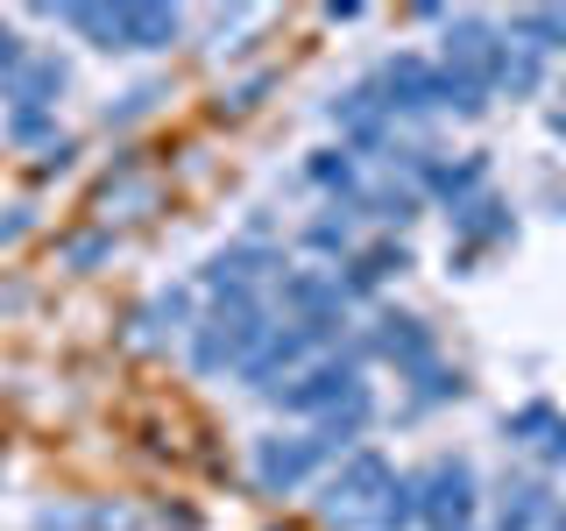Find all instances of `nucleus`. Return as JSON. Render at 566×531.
Listing matches in <instances>:
<instances>
[{"label": "nucleus", "mask_w": 566, "mask_h": 531, "mask_svg": "<svg viewBox=\"0 0 566 531\" xmlns=\"http://www.w3.org/2000/svg\"><path fill=\"white\" fill-rule=\"evenodd\" d=\"M270 291H227V298H206L199 326L185 333V362L199 368V376H241L248 354L262 347V333H270Z\"/></svg>", "instance_id": "obj_1"}, {"label": "nucleus", "mask_w": 566, "mask_h": 531, "mask_svg": "<svg viewBox=\"0 0 566 531\" xmlns=\"http://www.w3.org/2000/svg\"><path fill=\"white\" fill-rule=\"evenodd\" d=\"M389 482H397V460H389L382 447H354V454H340V460H333V468L312 482V510H318L333 531H368V510L382 503Z\"/></svg>", "instance_id": "obj_2"}, {"label": "nucleus", "mask_w": 566, "mask_h": 531, "mask_svg": "<svg viewBox=\"0 0 566 531\" xmlns=\"http://www.w3.org/2000/svg\"><path fill=\"white\" fill-rule=\"evenodd\" d=\"M361 362H368V341H340L333 354H318L312 368H297L283 389H270V404L283 418H326V412H340V404L361 389Z\"/></svg>", "instance_id": "obj_3"}, {"label": "nucleus", "mask_w": 566, "mask_h": 531, "mask_svg": "<svg viewBox=\"0 0 566 531\" xmlns=\"http://www.w3.org/2000/svg\"><path fill=\"white\" fill-rule=\"evenodd\" d=\"M333 347H340V326H333V319H318V326H305V319H276V326L262 333V347L248 354L241 389L270 397V389H283L297 368H312L318 354H333Z\"/></svg>", "instance_id": "obj_4"}, {"label": "nucleus", "mask_w": 566, "mask_h": 531, "mask_svg": "<svg viewBox=\"0 0 566 531\" xmlns=\"http://www.w3.org/2000/svg\"><path fill=\"white\" fill-rule=\"evenodd\" d=\"M411 475H418V524L424 531H474V518H482V475H474L468 454H439Z\"/></svg>", "instance_id": "obj_5"}, {"label": "nucleus", "mask_w": 566, "mask_h": 531, "mask_svg": "<svg viewBox=\"0 0 566 531\" xmlns=\"http://www.w3.org/2000/svg\"><path fill=\"white\" fill-rule=\"evenodd\" d=\"M333 460H340V454H333L326 439L312 433V425H305V433H262L255 447H248L255 489H270V496H297V489H312L318 475L333 468Z\"/></svg>", "instance_id": "obj_6"}, {"label": "nucleus", "mask_w": 566, "mask_h": 531, "mask_svg": "<svg viewBox=\"0 0 566 531\" xmlns=\"http://www.w3.org/2000/svg\"><path fill=\"white\" fill-rule=\"evenodd\" d=\"M283 277V248L262 241V235H241L227 248H212V256L199 262V277H191V291L206 298H227V291H262V283Z\"/></svg>", "instance_id": "obj_7"}, {"label": "nucleus", "mask_w": 566, "mask_h": 531, "mask_svg": "<svg viewBox=\"0 0 566 531\" xmlns=\"http://www.w3.org/2000/svg\"><path fill=\"white\" fill-rule=\"evenodd\" d=\"M361 341H368V354H376V362H389V368H397L403 383H411V376H424V368L439 362V333L424 326L418 312H397V305H382V312H376V326H368Z\"/></svg>", "instance_id": "obj_8"}, {"label": "nucleus", "mask_w": 566, "mask_h": 531, "mask_svg": "<svg viewBox=\"0 0 566 531\" xmlns=\"http://www.w3.org/2000/svg\"><path fill=\"white\" fill-rule=\"evenodd\" d=\"M270 305H283V319H305V326H318V319H333V326H347V298H340V277L333 270H283L270 283Z\"/></svg>", "instance_id": "obj_9"}, {"label": "nucleus", "mask_w": 566, "mask_h": 531, "mask_svg": "<svg viewBox=\"0 0 566 531\" xmlns=\"http://www.w3.org/2000/svg\"><path fill=\"white\" fill-rule=\"evenodd\" d=\"M447 227L460 241V262L482 256V248H503L510 235H517V212H510V199H495V191H474V199L447 206Z\"/></svg>", "instance_id": "obj_10"}, {"label": "nucleus", "mask_w": 566, "mask_h": 531, "mask_svg": "<svg viewBox=\"0 0 566 531\" xmlns=\"http://www.w3.org/2000/svg\"><path fill=\"white\" fill-rule=\"evenodd\" d=\"M191 326H199V305H191V283H170V291H156L149 305L135 312V341H142V347L185 341Z\"/></svg>", "instance_id": "obj_11"}, {"label": "nucleus", "mask_w": 566, "mask_h": 531, "mask_svg": "<svg viewBox=\"0 0 566 531\" xmlns=\"http://www.w3.org/2000/svg\"><path fill=\"white\" fill-rule=\"evenodd\" d=\"M71 93V64L57 58V50H35V58L22 64V79L8 85V106H35V114H57V100Z\"/></svg>", "instance_id": "obj_12"}, {"label": "nucleus", "mask_w": 566, "mask_h": 531, "mask_svg": "<svg viewBox=\"0 0 566 531\" xmlns=\"http://www.w3.org/2000/svg\"><path fill=\"white\" fill-rule=\"evenodd\" d=\"M354 220H376V227H389V235H397V227H411L418 212H424V191L411 185V177H382V185H361V199L347 206Z\"/></svg>", "instance_id": "obj_13"}, {"label": "nucleus", "mask_w": 566, "mask_h": 531, "mask_svg": "<svg viewBox=\"0 0 566 531\" xmlns=\"http://www.w3.org/2000/svg\"><path fill=\"white\" fill-rule=\"evenodd\" d=\"M177 35H185V14H177V8H135V0H120V58L170 50Z\"/></svg>", "instance_id": "obj_14"}, {"label": "nucleus", "mask_w": 566, "mask_h": 531, "mask_svg": "<svg viewBox=\"0 0 566 531\" xmlns=\"http://www.w3.org/2000/svg\"><path fill=\"white\" fill-rule=\"evenodd\" d=\"M297 248H305V256H326L333 270H340L347 256H361V220H354L347 206H326V212H312V220L297 227Z\"/></svg>", "instance_id": "obj_15"}, {"label": "nucleus", "mask_w": 566, "mask_h": 531, "mask_svg": "<svg viewBox=\"0 0 566 531\" xmlns=\"http://www.w3.org/2000/svg\"><path fill=\"white\" fill-rule=\"evenodd\" d=\"M305 185H312V191H326L333 206H354L368 177H361V164H354L340 142H333V149H312V156H305Z\"/></svg>", "instance_id": "obj_16"}, {"label": "nucleus", "mask_w": 566, "mask_h": 531, "mask_svg": "<svg viewBox=\"0 0 566 531\" xmlns=\"http://www.w3.org/2000/svg\"><path fill=\"white\" fill-rule=\"evenodd\" d=\"M460 397H468V376H460V368H447V362H432L424 376H411V397H403L397 425H418V418H432L439 404H460Z\"/></svg>", "instance_id": "obj_17"}, {"label": "nucleus", "mask_w": 566, "mask_h": 531, "mask_svg": "<svg viewBox=\"0 0 566 531\" xmlns=\"http://www.w3.org/2000/svg\"><path fill=\"white\" fill-rule=\"evenodd\" d=\"M538 85H545V58H538V50H524L517 35H503V50H495V85H489V93L531 100Z\"/></svg>", "instance_id": "obj_18"}, {"label": "nucleus", "mask_w": 566, "mask_h": 531, "mask_svg": "<svg viewBox=\"0 0 566 531\" xmlns=\"http://www.w3.org/2000/svg\"><path fill=\"white\" fill-rule=\"evenodd\" d=\"M368 531H418V475L397 468V482L382 489V503L368 510Z\"/></svg>", "instance_id": "obj_19"}, {"label": "nucleus", "mask_w": 566, "mask_h": 531, "mask_svg": "<svg viewBox=\"0 0 566 531\" xmlns=\"http://www.w3.org/2000/svg\"><path fill=\"white\" fill-rule=\"evenodd\" d=\"M71 35H85L93 50H106V58H120V8H50Z\"/></svg>", "instance_id": "obj_20"}, {"label": "nucleus", "mask_w": 566, "mask_h": 531, "mask_svg": "<svg viewBox=\"0 0 566 531\" xmlns=\"http://www.w3.org/2000/svg\"><path fill=\"white\" fill-rule=\"evenodd\" d=\"M0 142H14V149H35V156H43L50 142H64V128H57V114H35V106H8V114H0Z\"/></svg>", "instance_id": "obj_21"}, {"label": "nucleus", "mask_w": 566, "mask_h": 531, "mask_svg": "<svg viewBox=\"0 0 566 531\" xmlns=\"http://www.w3.org/2000/svg\"><path fill=\"white\" fill-rule=\"evenodd\" d=\"M156 100H164V85L156 79H142V85H128L114 106H106V128H128V121H142V114H156Z\"/></svg>", "instance_id": "obj_22"}, {"label": "nucleus", "mask_w": 566, "mask_h": 531, "mask_svg": "<svg viewBox=\"0 0 566 531\" xmlns=\"http://www.w3.org/2000/svg\"><path fill=\"white\" fill-rule=\"evenodd\" d=\"M114 256V227H93V235H78V241H64V270H99V262Z\"/></svg>", "instance_id": "obj_23"}, {"label": "nucleus", "mask_w": 566, "mask_h": 531, "mask_svg": "<svg viewBox=\"0 0 566 531\" xmlns=\"http://www.w3.org/2000/svg\"><path fill=\"white\" fill-rule=\"evenodd\" d=\"M29 58H35V43H29V35L14 29V22H0V93L22 79V64H29Z\"/></svg>", "instance_id": "obj_24"}, {"label": "nucleus", "mask_w": 566, "mask_h": 531, "mask_svg": "<svg viewBox=\"0 0 566 531\" xmlns=\"http://www.w3.org/2000/svg\"><path fill=\"white\" fill-rule=\"evenodd\" d=\"M262 93H270V71H255V79H241V85H227L220 93V114H255Z\"/></svg>", "instance_id": "obj_25"}, {"label": "nucleus", "mask_w": 566, "mask_h": 531, "mask_svg": "<svg viewBox=\"0 0 566 531\" xmlns=\"http://www.w3.org/2000/svg\"><path fill=\"white\" fill-rule=\"evenodd\" d=\"M29 235H35V206L29 199L0 206V248H14V241H29Z\"/></svg>", "instance_id": "obj_26"}, {"label": "nucleus", "mask_w": 566, "mask_h": 531, "mask_svg": "<svg viewBox=\"0 0 566 531\" xmlns=\"http://www.w3.org/2000/svg\"><path fill=\"white\" fill-rule=\"evenodd\" d=\"M71 164H78V142H71V135H64V142H50V149H43V156H35V177H64Z\"/></svg>", "instance_id": "obj_27"}, {"label": "nucleus", "mask_w": 566, "mask_h": 531, "mask_svg": "<svg viewBox=\"0 0 566 531\" xmlns=\"http://www.w3.org/2000/svg\"><path fill=\"white\" fill-rule=\"evenodd\" d=\"M85 531H135V510H120V503H93V510H85Z\"/></svg>", "instance_id": "obj_28"}, {"label": "nucleus", "mask_w": 566, "mask_h": 531, "mask_svg": "<svg viewBox=\"0 0 566 531\" xmlns=\"http://www.w3.org/2000/svg\"><path fill=\"white\" fill-rule=\"evenodd\" d=\"M29 531H85V510H35Z\"/></svg>", "instance_id": "obj_29"}, {"label": "nucleus", "mask_w": 566, "mask_h": 531, "mask_svg": "<svg viewBox=\"0 0 566 531\" xmlns=\"http://www.w3.org/2000/svg\"><path fill=\"white\" fill-rule=\"evenodd\" d=\"M538 460H545V468H566V418H553V425H545V439H538Z\"/></svg>", "instance_id": "obj_30"}, {"label": "nucleus", "mask_w": 566, "mask_h": 531, "mask_svg": "<svg viewBox=\"0 0 566 531\" xmlns=\"http://www.w3.org/2000/svg\"><path fill=\"white\" fill-rule=\"evenodd\" d=\"M553 128H559V135H566V106H553Z\"/></svg>", "instance_id": "obj_31"}, {"label": "nucleus", "mask_w": 566, "mask_h": 531, "mask_svg": "<svg viewBox=\"0 0 566 531\" xmlns=\"http://www.w3.org/2000/svg\"><path fill=\"white\" fill-rule=\"evenodd\" d=\"M276 531H283V524H276Z\"/></svg>", "instance_id": "obj_32"}]
</instances>
